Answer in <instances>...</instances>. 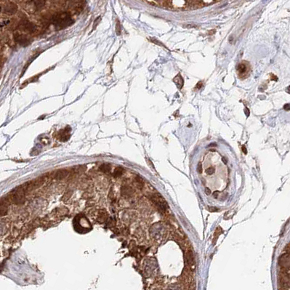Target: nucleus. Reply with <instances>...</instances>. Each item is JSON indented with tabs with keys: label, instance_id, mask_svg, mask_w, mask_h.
<instances>
[{
	"label": "nucleus",
	"instance_id": "18",
	"mask_svg": "<svg viewBox=\"0 0 290 290\" xmlns=\"http://www.w3.org/2000/svg\"><path fill=\"white\" fill-rule=\"evenodd\" d=\"M215 169L214 167H209V168L206 169V173L207 175H212V174L215 173Z\"/></svg>",
	"mask_w": 290,
	"mask_h": 290
},
{
	"label": "nucleus",
	"instance_id": "5",
	"mask_svg": "<svg viewBox=\"0 0 290 290\" xmlns=\"http://www.w3.org/2000/svg\"><path fill=\"white\" fill-rule=\"evenodd\" d=\"M14 39L17 43L23 47H27L31 44L30 39L23 34H15L14 35Z\"/></svg>",
	"mask_w": 290,
	"mask_h": 290
},
{
	"label": "nucleus",
	"instance_id": "11",
	"mask_svg": "<svg viewBox=\"0 0 290 290\" xmlns=\"http://www.w3.org/2000/svg\"><path fill=\"white\" fill-rule=\"evenodd\" d=\"M173 81L175 82V84H176V86H177L178 89H182V87H183L184 81H183V79H182V77L181 76V75H180V74H177V76H176L174 78Z\"/></svg>",
	"mask_w": 290,
	"mask_h": 290
},
{
	"label": "nucleus",
	"instance_id": "6",
	"mask_svg": "<svg viewBox=\"0 0 290 290\" xmlns=\"http://www.w3.org/2000/svg\"><path fill=\"white\" fill-rule=\"evenodd\" d=\"M278 263L283 269L289 270V253L281 255L278 259Z\"/></svg>",
	"mask_w": 290,
	"mask_h": 290
},
{
	"label": "nucleus",
	"instance_id": "4",
	"mask_svg": "<svg viewBox=\"0 0 290 290\" xmlns=\"http://www.w3.org/2000/svg\"><path fill=\"white\" fill-rule=\"evenodd\" d=\"M12 201L15 204H22L25 201V192L23 188H18L12 196Z\"/></svg>",
	"mask_w": 290,
	"mask_h": 290
},
{
	"label": "nucleus",
	"instance_id": "12",
	"mask_svg": "<svg viewBox=\"0 0 290 290\" xmlns=\"http://www.w3.org/2000/svg\"><path fill=\"white\" fill-rule=\"evenodd\" d=\"M186 261L188 265H190V266H193V265L195 264V260H194V257H193V253L192 251L188 250L186 253Z\"/></svg>",
	"mask_w": 290,
	"mask_h": 290
},
{
	"label": "nucleus",
	"instance_id": "8",
	"mask_svg": "<svg viewBox=\"0 0 290 290\" xmlns=\"http://www.w3.org/2000/svg\"><path fill=\"white\" fill-rule=\"evenodd\" d=\"M8 212V201L6 199H3L0 203V217L7 215Z\"/></svg>",
	"mask_w": 290,
	"mask_h": 290
},
{
	"label": "nucleus",
	"instance_id": "10",
	"mask_svg": "<svg viewBox=\"0 0 290 290\" xmlns=\"http://www.w3.org/2000/svg\"><path fill=\"white\" fill-rule=\"evenodd\" d=\"M68 175V171L66 169H60L55 173V178L58 180H63Z\"/></svg>",
	"mask_w": 290,
	"mask_h": 290
},
{
	"label": "nucleus",
	"instance_id": "23",
	"mask_svg": "<svg viewBox=\"0 0 290 290\" xmlns=\"http://www.w3.org/2000/svg\"><path fill=\"white\" fill-rule=\"evenodd\" d=\"M218 194H219V192H218V191H215L214 193H213V196H214L215 198H218Z\"/></svg>",
	"mask_w": 290,
	"mask_h": 290
},
{
	"label": "nucleus",
	"instance_id": "13",
	"mask_svg": "<svg viewBox=\"0 0 290 290\" xmlns=\"http://www.w3.org/2000/svg\"><path fill=\"white\" fill-rule=\"evenodd\" d=\"M133 190L130 186H123L122 188V193L124 196H130L133 194Z\"/></svg>",
	"mask_w": 290,
	"mask_h": 290
},
{
	"label": "nucleus",
	"instance_id": "20",
	"mask_svg": "<svg viewBox=\"0 0 290 290\" xmlns=\"http://www.w3.org/2000/svg\"><path fill=\"white\" fill-rule=\"evenodd\" d=\"M197 171H198V173L202 172V165H201V163H198V166H197Z\"/></svg>",
	"mask_w": 290,
	"mask_h": 290
},
{
	"label": "nucleus",
	"instance_id": "16",
	"mask_svg": "<svg viewBox=\"0 0 290 290\" xmlns=\"http://www.w3.org/2000/svg\"><path fill=\"white\" fill-rule=\"evenodd\" d=\"M33 2L35 4V6H36V7L37 8V9H42V7H45V1H43V0H40V1H34Z\"/></svg>",
	"mask_w": 290,
	"mask_h": 290
},
{
	"label": "nucleus",
	"instance_id": "17",
	"mask_svg": "<svg viewBox=\"0 0 290 290\" xmlns=\"http://www.w3.org/2000/svg\"><path fill=\"white\" fill-rule=\"evenodd\" d=\"M116 34L118 36H119L121 34V26H120L119 21H117L116 24Z\"/></svg>",
	"mask_w": 290,
	"mask_h": 290
},
{
	"label": "nucleus",
	"instance_id": "25",
	"mask_svg": "<svg viewBox=\"0 0 290 290\" xmlns=\"http://www.w3.org/2000/svg\"><path fill=\"white\" fill-rule=\"evenodd\" d=\"M242 150H243V152L244 153V154H247V149H246V148H245V146H242Z\"/></svg>",
	"mask_w": 290,
	"mask_h": 290
},
{
	"label": "nucleus",
	"instance_id": "7",
	"mask_svg": "<svg viewBox=\"0 0 290 290\" xmlns=\"http://www.w3.org/2000/svg\"><path fill=\"white\" fill-rule=\"evenodd\" d=\"M18 7L15 4L12 2H9L8 4H5L4 7V11L5 13L12 15L15 14L16 12H17Z\"/></svg>",
	"mask_w": 290,
	"mask_h": 290
},
{
	"label": "nucleus",
	"instance_id": "24",
	"mask_svg": "<svg viewBox=\"0 0 290 290\" xmlns=\"http://www.w3.org/2000/svg\"><path fill=\"white\" fill-rule=\"evenodd\" d=\"M222 161H223V162L225 164H227V160H226V159L225 157H223L222 158Z\"/></svg>",
	"mask_w": 290,
	"mask_h": 290
},
{
	"label": "nucleus",
	"instance_id": "2",
	"mask_svg": "<svg viewBox=\"0 0 290 290\" xmlns=\"http://www.w3.org/2000/svg\"><path fill=\"white\" fill-rule=\"evenodd\" d=\"M74 21L71 18V15L68 12H62L55 15L52 18V23L54 25L55 29L61 30L72 25Z\"/></svg>",
	"mask_w": 290,
	"mask_h": 290
},
{
	"label": "nucleus",
	"instance_id": "22",
	"mask_svg": "<svg viewBox=\"0 0 290 290\" xmlns=\"http://www.w3.org/2000/svg\"><path fill=\"white\" fill-rule=\"evenodd\" d=\"M205 193H206L207 195H209L211 193V190L209 188H205Z\"/></svg>",
	"mask_w": 290,
	"mask_h": 290
},
{
	"label": "nucleus",
	"instance_id": "15",
	"mask_svg": "<svg viewBox=\"0 0 290 290\" xmlns=\"http://www.w3.org/2000/svg\"><path fill=\"white\" fill-rule=\"evenodd\" d=\"M100 170L103 172H108L111 170V165L109 164H106V163L103 164L102 165H100Z\"/></svg>",
	"mask_w": 290,
	"mask_h": 290
},
{
	"label": "nucleus",
	"instance_id": "9",
	"mask_svg": "<svg viewBox=\"0 0 290 290\" xmlns=\"http://www.w3.org/2000/svg\"><path fill=\"white\" fill-rule=\"evenodd\" d=\"M23 27L26 30L31 32V33H33L37 30V26H36L35 24L31 22H29V21H25L23 23Z\"/></svg>",
	"mask_w": 290,
	"mask_h": 290
},
{
	"label": "nucleus",
	"instance_id": "14",
	"mask_svg": "<svg viewBox=\"0 0 290 290\" xmlns=\"http://www.w3.org/2000/svg\"><path fill=\"white\" fill-rule=\"evenodd\" d=\"M123 172H124V169L122 168V167H116V168L114 169V176L116 177H120V176L123 174Z\"/></svg>",
	"mask_w": 290,
	"mask_h": 290
},
{
	"label": "nucleus",
	"instance_id": "21",
	"mask_svg": "<svg viewBox=\"0 0 290 290\" xmlns=\"http://www.w3.org/2000/svg\"><path fill=\"white\" fill-rule=\"evenodd\" d=\"M209 212H218L219 209L216 207H209Z\"/></svg>",
	"mask_w": 290,
	"mask_h": 290
},
{
	"label": "nucleus",
	"instance_id": "19",
	"mask_svg": "<svg viewBox=\"0 0 290 290\" xmlns=\"http://www.w3.org/2000/svg\"><path fill=\"white\" fill-rule=\"evenodd\" d=\"M168 290H181V289L180 288V286H178L177 285H172L169 287V289Z\"/></svg>",
	"mask_w": 290,
	"mask_h": 290
},
{
	"label": "nucleus",
	"instance_id": "26",
	"mask_svg": "<svg viewBox=\"0 0 290 290\" xmlns=\"http://www.w3.org/2000/svg\"><path fill=\"white\" fill-rule=\"evenodd\" d=\"M289 104H286V106H284V109H286V111H288L289 110Z\"/></svg>",
	"mask_w": 290,
	"mask_h": 290
},
{
	"label": "nucleus",
	"instance_id": "1",
	"mask_svg": "<svg viewBox=\"0 0 290 290\" xmlns=\"http://www.w3.org/2000/svg\"><path fill=\"white\" fill-rule=\"evenodd\" d=\"M147 2L151 3V4H155L157 5L158 4H161L160 5L164 6V7H172L176 10H184L187 9V7H192L194 6L195 8L200 7H202L204 5V4L208 3V4H211L213 3V1H183V0H180V1H148Z\"/></svg>",
	"mask_w": 290,
	"mask_h": 290
},
{
	"label": "nucleus",
	"instance_id": "27",
	"mask_svg": "<svg viewBox=\"0 0 290 290\" xmlns=\"http://www.w3.org/2000/svg\"><path fill=\"white\" fill-rule=\"evenodd\" d=\"M245 111L247 112V113H246V114H247V116H249V111H248V109H247V108H246Z\"/></svg>",
	"mask_w": 290,
	"mask_h": 290
},
{
	"label": "nucleus",
	"instance_id": "3",
	"mask_svg": "<svg viewBox=\"0 0 290 290\" xmlns=\"http://www.w3.org/2000/svg\"><path fill=\"white\" fill-rule=\"evenodd\" d=\"M236 73L239 79H247L251 73L250 64L246 61H242L237 65Z\"/></svg>",
	"mask_w": 290,
	"mask_h": 290
}]
</instances>
